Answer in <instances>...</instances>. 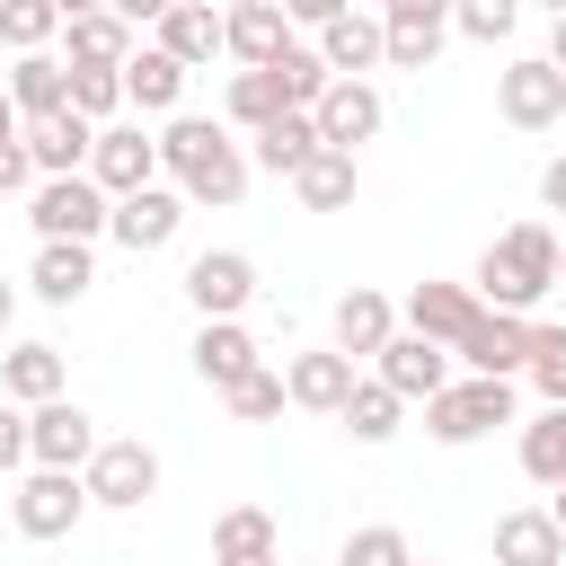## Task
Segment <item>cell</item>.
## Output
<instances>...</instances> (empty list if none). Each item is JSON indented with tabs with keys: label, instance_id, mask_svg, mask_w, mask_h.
Returning <instances> with one entry per match:
<instances>
[{
	"label": "cell",
	"instance_id": "1",
	"mask_svg": "<svg viewBox=\"0 0 566 566\" xmlns=\"http://www.w3.org/2000/svg\"><path fill=\"white\" fill-rule=\"evenodd\" d=\"M159 177H168L186 203H212V212H230V203L248 195L256 159H248V142H230V124L168 115V133H159Z\"/></svg>",
	"mask_w": 566,
	"mask_h": 566
},
{
	"label": "cell",
	"instance_id": "2",
	"mask_svg": "<svg viewBox=\"0 0 566 566\" xmlns=\"http://www.w3.org/2000/svg\"><path fill=\"white\" fill-rule=\"evenodd\" d=\"M469 292H478L486 310L531 318V301H539V292H557V230H548V221H513L504 239H486V256H478Z\"/></svg>",
	"mask_w": 566,
	"mask_h": 566
},
{
	"label": "cell",
	"instance_id": "3",
	"mask_svg": "<svg viewBox=\"0 0 566 566\" xmlns=\"http://www.w3.org/2000/svg\"><path fill=\"white\" fill-rule=\"evenodd\" d=\"M495 424H513V380H486V371H469V380H451L442 398H424V433L433 442H486Z\"/></svg>",
	"mask_w": 566,
	"mask_h": 566
},
{
	"label": "cell",
	"instance_id": "4",
	"mask_svg": "<svg viewBox=\"0 0 566 566\" xmlns=\"http://www.w3.org/2000/svg\"><path fill=\"white\" fill-rule=\"evenodd\" d=\"M27 221H35V239H97V230H115V195L97 186V177H44L35 195H27Z\"/></svg>",
	"mask_w": 566,
	"mask_h": 566
},
{
	"label": "cell",
	"instance_id": "5",
	"mask_svg": "<svg viewBox=\"0 0 566 566\" xmlns=\"http://www.w3.org/2000/svg\"><path fill=\"white\" fill-rule=\"evenodd\" d=\"M80 478H88V504H106V513H142V504L159 495V451H150L142 433H115V442H97V460H88Z\"/></svg>",
	"mask_w": 566,
	"mask_h": 566
},
{
	"label": "cell",
	"instance_id": "6",
	"mask_svg": "<svg viewBox=\"0 0 566 566\" xmlns=\"http://www.w3.org/2000/svg\"><path fill=\"white\" fill-rule=\"evenodd\" d=\"M80 513H88V478H80V469H27L18 495H9V522H18L27 539H71Z\"/></svg>",
	"mask_w": 566,
	"mask_h": 566
},
{
	"label": "cell",
	"instance_id": "7",
	"mask_svg": "<svg viewBox=\"0 0 566 566\" xmlns=\"http://www.w3.org/2000/svg\"><path fill=\"white\" fill-rule=\"evenodd\" d=\"M495 106H504L513 133H557L566 124V71L548 53H522V62L495 71Z\"/></svg>",
	"mask_w": 566,
	"mask_h": 566
},
{
	"label": "cell",
	"instance_id": "8",
	"mask_svg": "<svg viewBox=\"0 0 566 566\" xmlns=\"http://www.w3.org/2000/svg\"><path fill=\"white\" fill-rule=\"evenodd\" d=\"M97 416L80 398H53V407H27V460L35 469H88L97 460Z\"/></svg>",
	"mask_w": 566,
	"mask_h": 566
},
{
	"label": "cell",
	"instance_id": "9",
	"mask_svg": "<svg viewBox=\"0 0 566 566\" xmlns=\"http://www.w3.org/2000/svg\"><path fill=\"white\" fill-rule=\"evenodd\" d=\"M88 177H97L106 195H142V186H159V133H142V124H97Z\"/></svg>",
	"mask_w": 566,
	"mask_h": 566
},
{
	"label": "cell",
	"instance_id": "10",
	"mask_svg": "<svg viewBox=\"0 0 566 566\" xmlns=\"http://www.w3.org/2000/svg\"><path fill=\"white\" fill-rule=\"evenodd\" d=\"M371 380H389L398 398H442V389H451V345H433V336L398 327V336L371 354Z\"/></svg>",
	"mask_w": 566,
	"mask_h": 566
},
{
	"label": "cell",
	"instance_id": "11",
	"mask_svg": "<svg viewBox=\"0 0 566 566\" xmlns=\"http://www.w3.org/2000/svg\"><path fill=\"white\" fill-rule=\"evenodd\" d=\"M389 27V71H433V53L451 44V0H380Z\"/></svg>",
	"mask_w": 566,
	"mask_h": 566
},
{
	"label": "cell",
	"instance_id": "12",
	"mask_svg": "<svg viewBox=\"0 0 566 566\" xmlns=\"http://www.w3.org/2000/svg\"><path fill=\"white\" fill-rule=\"evenodd\" d=\"M186 301H195L203 318H239V310L256 301V256H239V248H203V256L186 265Z\"/></svg>",
	"mask_w": 566,
	"mask_h": 566
},
{
	"label": "cell",
	"instance_id": "13",
	"mask_svg": "<svg viewBox=\"0 0 566 566\" xmlns=\"http://www.w3.org/2000/svg\"><path fill=\"white\" fill-rule=\"evenodd\" d=\"M398 318H407L416 336H433V345H451V354H460V345H469V327L486 318V301H478L469 283H416V292L398 301Z\"/></svg>",
	"mask_w": 566,
	"mask_h": 566
},
{
	"label": "cell",
	"instance_id": "14",
	"mask_svg": "<svg viewBox=\"0 0 566 566\" xmlns=\"http://www.w3.org/2000/svg\"><path fill=\"white\" fill-rule=\"evenodd\" d=\"M310 115H318V142H327V150H363V142L389 124V106H380V88H371V80H336Z\"/></svg>",
	"mask_w": 566,
	"mask_h": 566
},
{
	"label": "cell",
	"instance_id": "15",
	"mask_svg": "<svg viewBox=\"0 0 566 566\" xmlns=\"http://www.w3.org/2000/svg\"><path fill=\"white\" fill-rule=\"evenodd\" d=\"M354 354H336V345H318V354H292L283 363V389H292V407H310V416H345V398H354Z\"/></svg>",
	"mask_w": 566,
	"mask_h": 566
},
{
	"label": "cell",
	"instance_id": "16",
	"mask_svg": "<svg viewBox=\"0 0 566 566\" xmlns=\"http://www.w3.org/2000/svg\"><path fill=\"white\" fill-rule=\"evenodd\" d=\"M88 150H97V124H88L80 106L27 124V159H35V177H88Z\"/></svg>",
	"mask_w": 566,
	"mask_h": 566
},
{
	"label": "cell",
	"instance_id": "17",
	"mask_svg": "<svg viewBox=\"0 0 566 566\" xmlns=\"http://www.w3.org/2000/svg\"><path fill=\"white\" fill-rule=\"evenodd\" d=\"M177 230H186V195H177V186H142V195H115V239H124L133 256L168 248Z\"/></svg>",
	"mask_w": 566,
	"mask_h": 566
},
{
	"label": "cell",
	"instance_id": "18",
	"mask_svg": "<svg viewBox=\"0 0 566 566\" xmlns=\"http://www.w3.org/2000/svg\"><path fill=\"white\" fill-rule=\"evenodd\" d=\"M318 62H327L336 80H371V71L389 62V27L363 18V9H345L336 27H318Z\"/></svg>",
	"mask_w": 566,
	"mask_h": 566
},
{
	"label": "cell",
	"instance_id": "19",
	"mask_svg": "<svg viewBox=\"0 0 566 566\" xmlns=\"http://www.w3.org/2000/svg\"><path fill=\"white\" fill-rule=\"evenodd\" d=\"M460 363H469V371H486V380H513V371H531V318H513V310H486V318L469 327Z\"/></svg>",
	"mask_w": 566,
	"mask_h": 566
},
{
	"label": "cell",
	"instance_id": "20",
	"mask_svg": "<svg viewBox=\"0 0 566 566\" xmlns=\"http://www.w3.org/2000/svg\"><path fill=\"white\" fill-rule=\"evenodd\" d=\"M495 566H566V531L548 522V504L495 513Z\"/></svg>",
	"mask_w": 566,
	"mask_h": 566
},
{
	"label": "cell",
	"instance_id": "21",
	"mask_svg": "<svg viewBox=\"0 0 566 566\" xmlns=\"http://www.w3.org/2000/svg\"><path fill=\"white\" fill-rule=\"evenodd\" d=\"M283 44H292V18H283V0H256V9H221V53H239V71H265Z\"/></svg>",
	"mask_w": 566,
	"mask_h": 566
},
{
	"label": "cell",
	"instance_id": "22",
	"mask_svg": "<svg viewBox=\"0 0 566 566\" xmlns=\"http://www.w3.org/2000/svg\"><path fill=\"white\" fill-rule=\"evenodd\" d=\"M0 88H9L18 124H44V115H62V106H71V62H53V53H18Z\"/></svg>",
	"mask_w": 566,
	"mask_h": 566
},
{
	"label": "cell",
	"instance_id": "23",
	"mask_svg": "<svg viewBox=\"0 0 566 566\" xmlns=\"http://www.w3.org/2000/svg\"><path fill=\"white\" fill-rule=\"evenodd\" d=\"M389 336H398V301H389V292H371V283H354V292L336 301V354L371 363Z\"/></svg>",
	"mask_w": 566,
	"mask_h": 566
},
{
	"label": "cell",
	"instance_id": "24",
	"mask_svg": "<svg viewBox=\"0 0 566 566\" xmlns=\"http://www.w3.org/2000/svg\"><path fill=\"white\" fill-rule=\"evenodd\" d=\"M195 371H203L212 389H239V380L265 371V363H256V336H248L239 318H203V327H195Z\"/></svg>",
	"mask_w": 566,
	"mask_h": 566
},
{
	"label": "cell",
	"instance_id": "25",
	"mask_svg": "<svg viewBox=\"0 0 566 566\" xmlns=\"http://www.w3.org/2000/svg\"><path fill=\"white\" fill-rule=\"evenodd\" d=\"M62 35H71V71H124V62L142 53V44H133V27H124L115 9H88V18H71Z\"/></svg>",
	"mask_w": 566,
	"mask_h": 566
},
{
	"label": "cell",
	"instance_id": "26",
	"mask_svg": "<svg viewBox=\"0 0 566 566\" xmlns=\"http://www.w3.org/2000/svg\"><path fill=\"white\" fill-rule=\"evenodd\" d=\"M177 97H186V62H168L159 44H142L124 62V106L133 115H177Z\"/></svg>",
	"mask_w": 566,
	"mask_h": 566
},
{
	"label": "cell",
	"instance_id": "27",
	"mask_svg": "<svg viewBox=\"0 0 566 566\" xmlns=\"http://www.w3.org/2000/svg\"><path fill=\"white\" fill-rule=\"evenodd\" d=\"M248 159L256 168H274V177H301L310 159H318V115L310 106H292V115H274L256 142H248Z\"/></svg>",
	"mask_w": 566,
	"mask_h": 566
},
{
	"label": "cell",
	"instance_id": "28",
	"mask_svg": "<svg viewBox=\"0 0 566 566\" xmlns=\"http://www.w3.org/2000/svg\"><path fill=\"white\" fill-rule=\"evenodd\" d=\"M159 53L186 62V71L212 62V53H221V9H212V0H177V9L159 18Z\"/></svg>",
	"mask_w": 566,
	"mask_h": 566
},
{
	"label": "cell",
	"instance_id": "29",
	"mask_svg": "<svg viewBox=\"0 0 566 566\" xmlns=\"http://www.w3.org/2000/svg\"><path fill=\"white\" fill-rule=\"evenodd\" d=\"M27 283H35V301L71 310V301H80V292L97 283V265H88V248H80V239H44V248H35V274H27Z\"/></svg>",
	"mask_w": 566,
	"mask_h": 566
},
{
	"label": "cell",
	"instance_id": "30",
	"mask_svg": "<svg viewBox=\"0 0 566 566\" xmlns=\"http://www.w3.org/2000/svg\"><path fill=\"white\" fill-rule=\"evenodd\" d=\"M0 398L53 407V398H62V354H53V345H9V354H0Z\"/></svg>",
	"mask_w": 566,
	"mask_h": 566
},
{
	"label": "cell",
	"instance_id": "31",
	"mask_svg": "<svg viewBox=\"0 0 566 566\" xmlns=\"http://www.w3.org/2000/svg\"><path fill=\"white\" fill-rule=\"evenodd\" d=\"M354 186H363V177H354V150H327V142H318V159L292 177L301 212H345V203H354Z\"/></svg>",
	"mask_w": 566,
	"mask_h": 566
},
{
	"label": "cell",
	"instance_id": "32",
	"mask_svg": "<svg viewBox=\"0 0 566 566\" xmlns=\"http://www.w3.org/2000/svg\"><path fill=\"white\" fill-rule=\"evenodd\" d=\"M522 478L531 486H566V407H539L522 424Z\"/></svg>",
	"mask_w": 566,
	"mask_h": 566
},
{
	"label": "cell",
	"instance_id": "33",
	"mask_svg": "<svg viewBox=\"0 0 566 566\" xmlns=\"http://www.w3.org/2000/svg\"><path fill=\"white\" fill-rule=\"evenodd\" d=\"M398 416H407V398H398L389 380H354V398H345V416H336V424H345L354 442H389V433H398Z\"/></svg>",
	"mask_w": 566,
	"mask_h": 566
},
{
	"label": "cell",
	"instance_id": "34",
	"mask_svg": "<svg viewBox=\"0 0 566 566\" xmlns=\"http://www.w3.org/2000/svg\"><path fill=\"white\" fill-rule=\"evenodd\" d=\"M212 557H283L274 513H265V504H230V513L212 522Z\"/></svg>",
	"mask_w": 566,
	"mask_h": 566
},
{
	"label": "cell",
	"instance_id": "35",
	"mask_svg": "<svg viewBox=\"0 0 566 566\" xmlns=\"http://www.w3.org/2000/svg\"><path fill=\"white\" fill-rule=\"evenodd\" d=\"M274 115H292L283 80H274V71H239V80H230V124H239V133H265Z\"/></svg>",
	"mask_w": 566,
	"mask_h": 566
},
{
	"label": "cell",
	"instance_id": "36",
	"mask_svg": "<svg viewBox=\"0 0 566 566\" xmlns=\"http://www.w3.org/2000/svg\"><path fill=\"white\" fill-rule=\"evenodd\" d=\"M265 71H274V80H283V97H292V106H318V97H327V88H336V71H327V62H318V44H283V53H274V62H265Z\"/></svg>",
	"mask_w": 566,
	"mask_h": 566
},
{
	"label": "cell",
	"instance_id": "37",
	"mask_svg": "<svg viewBox=\"0 0 566 566\" xmlns=\"http://www.w3.org/2000/svg\"><path fill=\"white\" fill-rule=\"evenodd\" d=\"M53 35H62V9H53V0H9V9H0V44H9V53H44Z\"/></svg>",
	"mask_w": 566,
	"mask_h": 566
},
{
	"label": "cell",
	"instance_id": "38",
	"mask_svg": "<svg viewBox=\"0 0 566 566\" xmlns=\"http://www.w3.org/2000/svg\"><path fill=\"white\" fill-rule=\"evenodd\" d=\"M522 27V0H451V35H469V44H504Z\"/></svg>",
	"mask_w": 566,
	"mask_h": 566
},
{
	"label": "cell",
	"instance_id": "39",
	"mask_svg": "<svg viewBox=\"0 0 566 566\" xmlns=\"http://www.w3.org/2000/svg\"><path fill=\"white\" fill-rule=\"evenodd\" d=\"M221 407H230L239 424H265V416H283V407H292V389H283V371H248L239 389H221Z\"/></svg>",
	"mask_w": 566,
	"mask_h": 566
},
{
	"label": "cell",
	"instance_id": "40",
	"mask_svg": "<svg viewBox=\"0 0 566 566\" xmlns=\"http://www.w3.org/2000/svg\"><path fill=\"white\" fill-rule=\"evenodd\" d=\"M336 566H416V548H407V531L398 522H363L354 539H345V557Z\"/></svg>",
	"mask_w": 566,
	"mask_h": 566
},
{
	"label": "cell",
	"instance_id": "41",
	"mask_svg": "<svg viewBox=\"0 0 566 566\" xmlns=\"http://www.w3.org/2000/svg\"><path fill=\"white\" fill-rule=\"evenodd\" d=\"M531 389L548 407H566V327H539L531 318Z\"/></svg>",
	"mask_w": 566,
	"mask_h": 566
},
{
	"label": "cell",
	"instance_id": "42",
	"mask_svg": "<svg viewBox=\"0 0 566 566\" xmlns=\"http://www.w3.org/2000/svg\"><path fill=\"white\" fill-rule=\"evenodd\" d=\"M71 106L88 124H115L124 115V71H71Z\"/></svg>",
	"mask_w": 566,
	"mask_h": 566
},
{
	"label": "cell",
	"instance_id": "43",
	"mask_svg": "<svg viewBox=\"0 0 566 566\" xmlns=\"http://www.w3.org/2000/svg\"><path fill=\"white\" fill-rule=\"evenodd\" d=\"M9 469H27V407L18 398H0V478Z\"/></svg>",
	"mask_w": 566,
	"mask_h": 566
},
{
	"label": "cell",
	"instance_id": "44",
	"mask_svg": "<svg viewBox=\"0 0 566 566\" xmlns=\"http://www.w3.org/2000/svg\"><path fill=\"white\" fill-rule=\"evenodd\" d=\"M27 186H44V177H35V159H27V133H18V142H0V195H27Z\"/></svg>",
	"mask_w": 566,
	"mask_h": 566
},
{
	"label": "cell",
	"instance_id": "45",
	"mask_svg": "<svg viewBox=\"0 0 566 566\" xmlns=\"http://www.w3.org/2000/svg\"><path fill=\"white\" fill-rule=\"evenodd\" d=\"M345 9H354V0H283V18H292V27H310V35H318V27H336Z\"/></svg>",
	"mask_w": 566,
	"mask_h": 566
},
{
	"label": "cell",
	"instance_id": "46",
	"mask_svg": "<svg viewBox=\"0 0 566 566\" xmlns=\"http://www.w3.org/2000/svg\"><path fill=\"white\" fill-rule=\"evenodd\" d=\"M106 9H115V18H124V27H159V18H168V9H177V0H106Z\"/></svg>",
	"mask_w": 566,
	"mask_h": 566
},
{
	"label": "cell",
	"instance_id": "47",
	"mask_svg": "<svg viewBox=\"0 0 566 566\" xmlns=\"http://www.w3.org/2000/svg\"><path fill=\"white\" fill-rule=\"evenodd\" d=\"M539 203H548V212H566V150L539 168Z\"/></svg>",
	"mask_w": 566,
	"mask_h": 566
},
{
	"label": "cell",
	"instance_id": "48",
	"mask_svg": "<svg viewBox=\"0 0 566 566\" xmlns=\"http://www.w3.org/2000/svg\"><path fill=\"white\" fill-rule=\"evenodd\" d=\"M27 124H18V106H9V88H0V142H18Z\"/></svg>",
	"mask_w": 566,
	"mask_h": 566
},
{
	"label": "cell",
	"instance_id": "49",
	"mask_svg": "<svg viewBox=\"0 0 566 566\" xmlns=\"http://www.w3.org/2000/svg\"><path fill=\"white\" fill-rule=\"evenodd\" d=\"M548 62H557V71H566V18H557V27H548Z\"/></svg>",
	"mask_w": 566,
	"mask_h": 566
},
{
	"label": "cell",
	"instance_id": "50",
	"mask_svg": "<svg viewBox=\"0 0 566 566\" xmlns=\"http://www.w3.org/2000/svg\"><path fill=\"white\" fill-rule=\"evenodd\" d=\"M53 9H62V27H71V18H88V9H106V0H53Z\"/></svg>",
	"mask_w": 566,
	"mask_h": 566
},
{
	"label": "cell",
	"instance_id": "51",
	"mask_svg": "<svg viewBox=\"0 0 566 566\" xmlns=\"http://www.w3.org/2000/svg\"><path fill=\"white\" fill-rule=\"evenodd\" d=\"M548 522H557V531H566V486H548Z\"/></svg>",
	"mask_w": 566,
	"mask_h": 566
},
{
	"label": "cell",
	"instance_id": "52",
	"mask_svg": "<svg viewBox=\"0 0 566 566\" xmlns=\"http://www.w3.org/2000/svg\"><path fill=\"white\" fill-rule=\"evenodd\" d=\"M212 566H283V557H212Z\"/></svg>",
	"mask_w": 566,
	"mask_h": 566
},
{
	"label": "cell",
	"instance_id": "53",
	"mask_svg": "<svg viewBox=\"0 0 566 566\" xmlns=\"http://www.w3.org/2000/svg\"><path fill=\"white\" fill-rule=\"evenodd\" d=\"M9 310H18V292H9V283H0V327H9Z\"/></svg>",
	"mask_w": 566,
	"mask_h": 566
},
{
	"label": "cell",
	"instance_id": "54",
	"mask_svg": "<svg viewBox=\"0 0 566 566\" xmlns=\"http://www.w3.org/2000/svg\"><path fill=\"white\" fill-rule=\"evenodd\" d=\"M557 283H566V239H557Z\"/></svg>",
	"mask_w": 566,
	"mask_h": 566
},
{
	"label": "cell",
	"instance_id": "55",
	"mask_svg": "<svg viewBox=\"0 0 566 566\" xmlns=\"http://www.w3.org/2000/svg\"><path fill=\"white\" fill-rule=\"evenodd\" d=\"M539 9H548V18H566V0H539Z\"/></svg>",
	"mask_w": 566,
	"mask_h": 566
},
{
	"label": "cell",
	"instance_id": "56",
	"mask_svg": "<svg viewBox=\"0 0 566 566\" xmlns=\"http://www.w3.org/2000/svg\"><path fill=\"white\" fill-rule=\"evenodd\" d=\"M221 9H256V0H221Z\"/></svg>",
	"mask_w": 566,
	"mask_h": 566
},
{
	"label": "cell",
	"instance_id": "57",
	"mask_svg": "<svg viewBox=\"0 0 566 566\" xmlns=\"http://www.w3.org/2000/svg\"><path fill=\"white\" fill-rule=\"evenodd\" d=\"M416 566H433V557H416Z\"/></svg>",
	"mask_w": 566,
	"mask_h": 566
},
{
	"label": "cell",
	"instance_id": "58",
	"mask_svg": "<svg viewBox=\"0 0 566 566\" xmlns=\"http://www.w3.org/2000/svg\"><path fill=\"white\" fill-rule=\"evenodd\" d=\"M0 9H9V0H0Z\"/></svg>",
	"mask_w": 566,
	"mask_h": 566
}]
</instances>
